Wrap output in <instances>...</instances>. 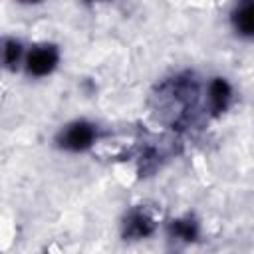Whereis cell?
Listing matches in <instances>:
<instances>
[{
  "label": "cell",
  "instance_id": "1",
  "mask_svg": "<svg viewBox=\"0 0 254 254\" xmlns=\"http://www.w3.org/2000/svg\"><path fill=\"white\" fill-rule=\"evenodd\" d=\"M56 60H58V56H56V52L52 48H38V50H34L30 54L28 67H30V71L42 75V73H48L54 67Z\"/></svg>",
  "mask_w": 254,
  "mask_h": 254
},
{
  "label": "cell",
  "instance_id": "2",
  "mask_svg": "<svg viewBox=\"0 0 254 254\" xmlns=\"http://www.w3.org/2000/svg\"><path fill=\"white\" fill-rule=\"evenodd\" d=\"M91 139H93V129L85 123H77V125L67 129L64 145L69 147V149H83L91 143Z\"/></svg>",
  "mask_w": 254,
  "mask_h": 254
},
{
  "label": "cell",
  "instance_id": "3",
  "mask_svg": "<svg viewBox=\"0 0 254 254\" xmlns=\"http://www.w3.org/2000/svg\"><path fill=\"white\" fill-rule=\"evenodd\" d=\"M236 24L240 26L242 32L254 34V2H250V4L240 8V12L236 16Z\"/></svg>",
  "mask_w": 254,
  "mask_h": 254
},
{
  "label": "cell",
  "instance_id": "4",
  "mask_svg": "<svg viewBox=\"0 0 254 254\" xmlns=\"http://www.w3.org/2000/svg\"><path fill=\"white\" fill-rule=\"evenodd\" d=\"M226 97H228V87H226V83H224L222 79L214 81L212 87H210V99H212V105H214L216 109H220V107L224 105Z\"/></svg>",
  "mask_w": 254,
  "mask_h": 254
},
{
  "label": "cell",
  "instance_id": "5",
  "mask_svg": "<svg viewBox=\"0 0 254 254\" xmlns=\"http://www.w3.org/2000/svg\"><path fill=\"white\" fill-rule=\"evenodd\" d=\"M16 58H18V46L12 42V44H8V48H6V62H8V64H14Z\"/></svg>",
  "mask_w": 254,
  "mask_h": 254
}]
</instances>
